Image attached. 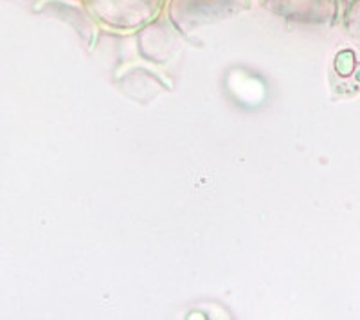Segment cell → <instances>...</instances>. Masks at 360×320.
I'll return each mask as SVG.
<instances>
[{"label": "cell", "mask_w": 360, "mask_h": 320, "mask_svg": "<svg viewBox=\"0 0 360 320\" xmlns=\"http://www.w3.org/2000/svg\"><path fill=\"white\" fill-rule=\"evenodd\" d=\"M168 0H82L96 25L110 33L128 34L157 22Z\"/></svg>", "instance_id": "1"}, {"label": "cell", "mask_w": 360, "mask_h": 320, "mask_svg": "<svg viewBox=\"0 0 360 320\" xmlns=\"http://www.w3.org/2000/svg\"><path fill=\"white\" fill-rule=\"evenodd\" d=\"M250 8V0H168L166 17L180 34L197 33L209 25L233 20Z\"/></svg>", "instance_id": "2"}, {"label": "cell", "mask_w": 360, "mask_h": 320, "mask_svg": "<svg viewBox=\"0 0 360 320\" xmlns=\"http://www.w3.org/2000/svg\"><path fill=\"white\" fill-rule=\"evenodd\" d=\"M269 15L303 27H333L340 17L339 0H262Z\"/></svg>", "instance_id": "3"}, {"label": "cell", "mask_w": 360, "mask_h": 320, "mask_svg": "<svg viewBox=\"0 0 360 320\" xmlns=\"http://www.w3.org/2000/svg\"><path fill=\"white\" fill-rule=\"evenodd\" d=\"M344 33L360 41V0H352L342 13Z\"/></svg>", "instance_id": "4"}, {"label": "cell", "mask_w": 360, "mask_h": 320, "mask_svg": "<svg viewBox=\"0 0 360 320\" xmlns=\"http://www.w3.org/2000/svg\"><path fill=\"white\" fill-rule=\"evenodd\" d=\"M70 2H82V0H70Z\"/></svg>", "instance_id": "5"}]
</instances>
